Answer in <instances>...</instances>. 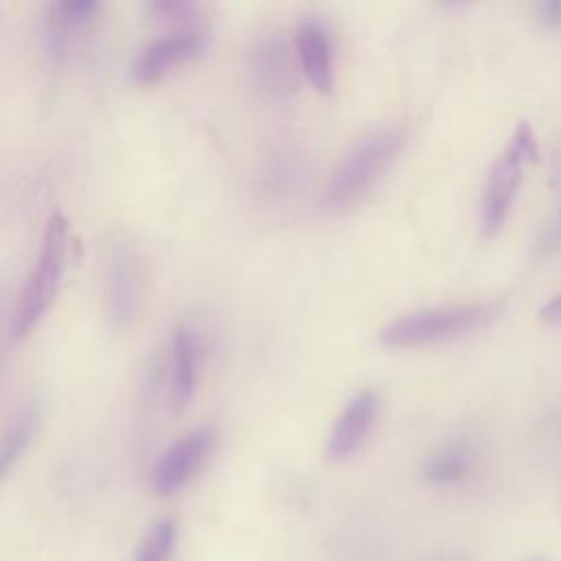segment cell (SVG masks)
<instances>
[{
    "label": "cell",
    "instance_id": "6",
    "mask_svg": "<svg viewBox=\"0 0 561 561\" xmlns=\"http://www.w3.org/2000/svg\"><path fill=\"white\" fill-rule=\"evenodd\" d=\"M103 296L105 311L114 327H129L140 309L142 274L136 250L125 241H112L103 261Z\"/></svg>",
    "mask_w": 561,
    "mask_h": 561
},
{
    "label": "cell",
    "instance_id": "4",
    "mask_svg": "<svg viewBox=\"0 0 561 561\" xmlns=\"http://www.w3.org/2000/svg\"><path fill=\"white\" fill-rule=\"evenodd\" d=\"M539 158V145L533 127L526 121H519L504 147V151L493 160L480 204H478V226L484 237H495L515 204L517 191L524 180V169L528 162H535Z\"/></svg>",
    "mask_w": 561,
    "mask_h": 561
},
{
    "label": "cell",
    "instance_id": "18",
    "mask_svg": "<svg viewBox=\"0 0 561 561\" xmlns=\"http://www.w3.org/2000/svg\"><path fill=\"white\" fill-rule=\"evenodd\" d=\"M539 318L548 324H561V291L539 307Z\"/></svg>",
    "mask_w": 561,
    "mask_h": 561
},
{
    "label": "cell",
    "instance_id": "11",
    "mask_svg": "<svg viewBox=\"0 0 561 561\" xmlns=\"http://www.w3.org/2000/svg\"><path fill=\"white\" fill-rule=\"evenodd\" d=\"M294 53L300 75L318 90L331 92L335 83L333 75V42L327 26L320 20H302L294 31Z\"/></svg>",
    "mask_w": 561,
    "mask_h": 561
},
{
    "label": "cell",
    "instance_id": "7",
    "mask_svg": "<svg viewBox=\"0 0 561 561\" xmlns=\"http://www.w3.org/2000/svg\"><path fill=\"white\" fill-rule=\"evenodd\" d=\"M204 357V335L195 322L182 320L173 327L167 355V399L173 412L184 410L195 397L199 366Z\"/></svg>",
    "mask_w": 561,
    "mask_h": 561
},
{
    "label": "cell",
    "instance_id": "10",
    "mask_svg": "<svg viewBox=\"0 0 561 561\" xmlns=\"http://www.w3.org/2000/svg\"><path fill=\"white\" fill-rule=\"evenodd\" d=\"M379 414V394L373 388L355 392L335 416L327 436L324 456L331 462L351 458L368 438Z\"/></svg>",
    "mask_w": 561,
    "mask_h": 561
},
{
    "label": "cell",
    "instance_id": "5",
    "mask_svg": "<svg viewBox=\"0 0 561 561\" xmlns=\"http://www.w3.org/2000/svg\"><path fill=\"white\" fill-rule=\"evenodd\" d=\"M248 75L256 92L270 101H287L300 85L294 44L280 33H261L248 48Z\"/></svg>",
    "mask_w": 561,
    "mask_h": 561
},
{
    "label": "cell",
    "instance_id": "20",
    "mask_svg": "<svg viewBox=\"0 0 561 561\" xmlns=\"http://www.w3.org/2000/svg\"><path fill=\"white\" fill-rule=\"evenodd\" d=\"M0 318H2V302H0Z\"/></svg>",
    "mask_w": 561,
    "mask_h": 561
},
{
    "label": "cell",
    "instance_id": "3",
    "mask_svg": "<svg viewBox=\"0 0 561 561\" xmlns=\"http://www.w3.org/2000/svg\"><path fill=\"white\" fill-rule=\"evenodd\" d=\"M68 256V221L53 213L44 226L37 256L11 313V333L24 337L46 313L59 289Z\"/></svg>",
    "mask_w": 561,
    "mask_h": 561
},
{
    "label": "cell",
    "instance_id": "17",
    "mask_svg": "<svg viewBox=\"0 0 561 561\" xmlns=\"http://www.w3.org/2000/svg\"><path fill=\"white\" fill-rule=\"evenodd\" d=\"M541 248H543V250H557V248H561V210H559L557 217L550 221V226L543 230V234H541Z\"/></svg>",
    "mask_w": 561,
    "mask_h": 561
},
{
    "label": "cell",
    "instance_id": "13",
    "mask_svg": "<svg viewBox=\"0 0 561 561\" xmlns=\"http://www.w3.org/2000/svg\"><path fill=\"white\" fill-rule=\"evenodd\" d=\"M473 467V451L467 443L451 440L432 451L423 462V478L432 486L460 484Z\"/></svg>",
    "mask_w": 561,
    "mask_h": 561
},
{
    "label": "cell",
    "instance_id": "19",
    "mask_svg": "<svg viewBox=\"0 0 561 561\" xmlns=\"http://www.w3.org/2000/svg\"><path fill=\"white\" fill-rule=\"evenodd\" d=\"M528 561H548V559L546 557H530Z\"/></svg>",
    "mask_w": 561,
    "mask_h": 561
},
{
    "label": "cell",
    "instance_id": "2",
    "mask_svg": "<svg viewBox=\"0 0 561 561\" xmlns=\"http://www.w3.org/2000/svg\"><path fill=\"white\" fill-rule=\"evenodd\" d=\"M504 311V300L456 302L401 313L379 329L388 348H419L460 340L491 327Z\"/></svg>",
    "mask_w": 561,
    "mask_h": 561
},
{
    "label": "cell",
    "instance_id": "1",
    "mask_svg": "<svg viewBox=\"0 0 561 561\" xmlns=\"http://www.w3.org/2000/svg\"><path fill=\"white\" fill-rule=\"evenodd\" d=\"M403 145L405 129L401 125H381L359 136L335 162L324 186V204L329 208L357 204L383 180Z\"/></svg>",
    "mask_w": 561,
    "mask_h": 561
},
{
    "label": "cell",
    "instance_id": "8",
    "mask_svg": "<svg viewBox=\"0 0 561 561\" xmlns=\"http://www.w3.org/2000/svg\"><path fill=\"white\" fill-rule=\"evenodd\" d=\"M215 434L210 427H195L171 443L153 465L151 482L158 495H173L182 491L202 469L213 451Z\"/></svg>",
    "mask_w": 561,
    "mask_h": 561
},
{
    "label": "cell",
    "instance_id": "9",
    "mask_svg": "<svg viewBox=\"0 0 561 561\" xmlns=\"http://www.w3.org/2000/svg\"><path fill=\"white\" fill-rule=\"evenodd\" d=\"M208 46V35L199 26H184L167 33L138 50L131 75L138 83H156L178 66L199 57Z\"/></svg>",
    "mask_w": 561,
    "mask_h": 561
},
{
    "label": "cell",
    "instance_id": "15",
    "mask_svg": "<svg viewBox=\"0 0 561 561\" xmlns=\"http://www.w3.org/2000/svg\"><path fill=\"white\" fill-rule=\"evenodd\" d=\"M175 522L171 517L156 519L136 546L134 561H169L175 546Z\"/></svg>",
    "mask_w": 561,
    "mask_h": 561
},
{
    "label": "cell",
    "instance_id": "12",
    "mask_svg": "<svg viewBox=\"0 0 561 561\" xmlns=\"http://www.w3.org/2000/svg\"><path fill=\"white\" fill-rule=\"evenodd\" d=\"M99 4L92 0H64L48 7L44 22V39L46 48L55 59H61L68 53L72 33L88 24Z\"/></svg>",
    "mask_w": 561,
    "mask_h": 561
},
{
    "label": "cell",
    "instance_id": "14",
    "mask_svg": "<svg viewBox=\"0 0 561 561\" xmlns=\"http://www.w3.org/2000/svg\"><path fill=\"white\" fill-rule=\"evenodd\" d=\"M35 423L37 412L31 405H24L4 427L0 436V484L15 467V462L22 458V454L28 449L31 438L35 434Z\"/></svg>",
    "mask_w": 561,
    "mask_h": 561
},
{
    "label": "cell",
    "instance_id": "16",
    "mask_svg": "<svg viewBox=\"0 0 561 561\" xmlns=\"http://www.w3.org/2000/svg\"><path fill=\"white\" fill-rule=\"evenodd\" d=\"M537 20L546 26H561V0H541L535 4Z\"/></svg>",
    "mask_w": 561,
    "mask_h": 561
}]
</instances>
